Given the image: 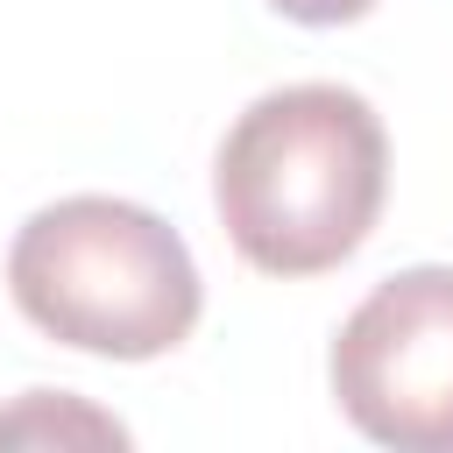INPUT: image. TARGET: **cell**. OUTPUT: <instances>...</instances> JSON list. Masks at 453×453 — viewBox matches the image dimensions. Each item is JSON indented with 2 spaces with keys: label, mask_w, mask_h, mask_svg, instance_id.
Listing matches in <instances>:
<instances>
[{
  "label": "cell",
  "mask_w": 453,
  "mask_h": 453,
  "mask_svg": "<svg viewBox=\"0 0 453 453\" xmlns=\"http://www.w3.org/2000/svg\"><path fill=\"white\" fill-rule=\"evenodd\" d=\"M212 198L226 241L262 276L340 269L382 219L389 134L347 85L262 92L219 142Z\"/></svg>",
  "instance_id": "obj_1"
},
{
  "label": "cell",
  "mask_w": 453,
  "mask_h": 453,
  "mask_svg": "<svg viewBox=\"0 0 453 453\" xmlns=\"http://www.w3.org/2000/svg\"><path fill=\"white\" fill-rule=\"evenodd\" d=\"M7 290L28 326L106 361H156L191 340L205 311V283L177 226L99 191L57 198L14 234Z\"/></svg>",
  "instance_id": "obj_2"
},
{
  "label": "cell",
  "mask_w": 453,
  "mask_h": 453,
  "mask_svg": "<svg viewBox=\"0 0 453 453\" xmlns=\"http://www.w3.org/2000/svg\"><path fill=\"white\" fill-rule=\"evenodd\" d=\"M333 396L375 446L453 453V269H396L347 311Z\"/></svg>",
  "instance_id": "obj_3"
},
{
  "label": "cell",
  "mask_w": 453,
  "mask_h": 453,
  "mask_svg": "<svg viewBox=\"0 0 453 453\" xmlns=\"http://www.w3.org/2000/svg\"><path fill=\"white\" fill-rule=\"evenodd\" d=\"M71 446V439H85V446H127V425L120 418H106V411H85L78 396H50V389H28L14 411H0V446Z\"/></svg>",
  "instance_id": "obj_4"
},
{
  "label": "cell",
  "mask_w": 453,
  "mask_h": 453,
  "mask_svg": "<svg viewBox=\"0 0 453 453\" xmlns=\"http://www.w3.org/2000/svg\"><path fill=\"white\" fill-rule=\"evenodd\" d=\"M276 14H290V21H304V28H340V21H361L375 0H269Z\"/></svg>",
  "instance_id": "obj_5"
}]
</instances>
